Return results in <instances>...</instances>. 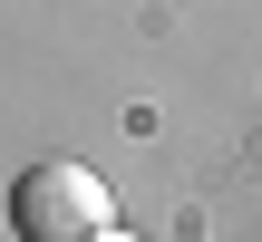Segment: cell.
<instances>
[{
	"instance_id": "cell-1",
	"label": "cell",
	"mask_w": 262,
	"mask_h": 242,
	"mask_svg": "<svg viewBox=\"0 0 262 242\" xmlns=\"http://www.w3.org/2000/svg\"><path fill=\"white\" fill-rule=\"evenodd\" d=\"M10 233L19 242H97L107 233V184L78 155H39L10 184Z\"/></svg>"
}]
</instances>
